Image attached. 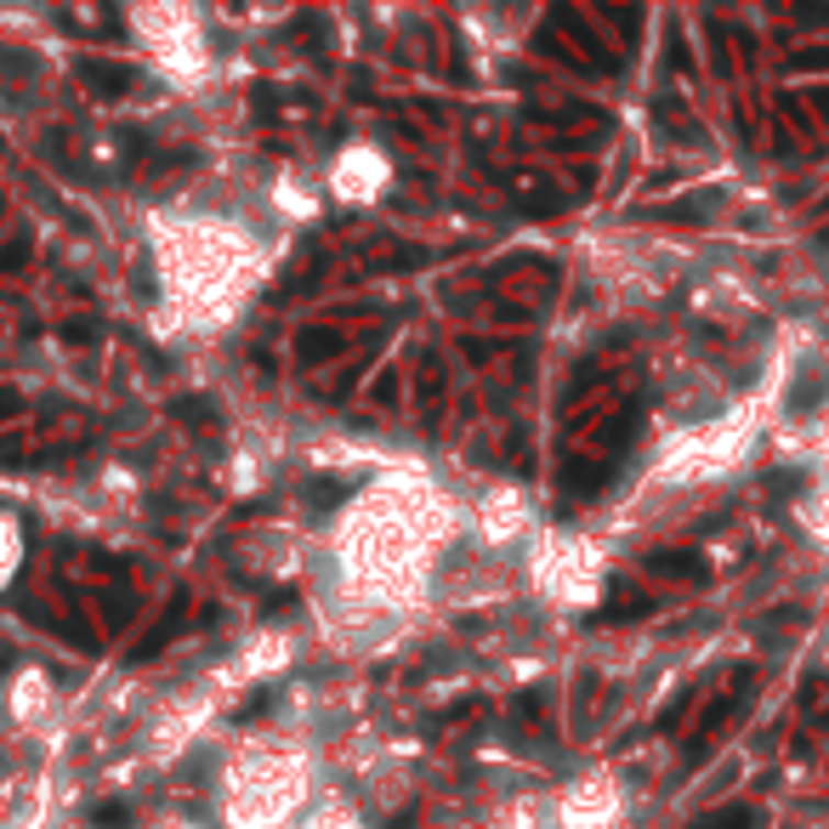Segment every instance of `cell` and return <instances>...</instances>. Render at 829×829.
Instances as JSON below:
<instances>
[{
  "label": "cell",
  "mask_w": 829,
  "mask_h": 829,
  "mask_svg": "<svg viewBox=\"0 0 829 829\" xmlns=\"http://www.w3.org/2000/svg\"><path fill=\"white\" fill-rule=\"evenodd\" d=\"M12 415H18V392L0 387V421H12Z\"/></svg>",
  "instance_id": "7"
},
{
  "label": "cell",
  "mask_w": 829,
  "mask_h": 829,
  "mask_svg": "<svg viewBox=\"0 0 829 829\" xmlns=\"http://www.w3.org/2000/svg\"><path fill=\"white\" fill-rule=\"evenodd\" d=\"M302 352H307V358L336 352V336H324V329H307V336H302Z\"/></svg>",
  "instance_id": "4"
},
{
  "label": "cell",
  "mask_w": 829,
  "mask_h": 829,
  "mask_svg": "<svg viewBox=\"0 0 829 829\" xmlns=\"http://www.w3.org/2000/svg\"><path fill=\"white\" fill-rule=\"evenodd\" d=\"M97 824H103V829H125V807L114 802V807H97Z\"/></svg>",
  "instance_id": "6"
},
{
  "label": "cell",
  "mask_w": 829,
  "mask_h": 829,
  "mask_svg": "<svg viewBox=\"0 0 829 829\" xmlns=\"http://www.w3.org/2000/svg\"><path fill=\"white\" fill-rule=\"evenodd\" d=\"M80 86H91V97H120L137 86V75L125 69V63H103V57H86L80 63Z\"/></svg>",
  "instance_id": "1"
},
{
  "label": "cell",
  "mask_w": 829,
  "mask_h": 829,
  "mask_svg": "<svg viewBox=\"0 0 829 829\" xmlns=\"http://www.w3.org/2000/svg\"><path fill=\"white\" fill-rule=\"evenodd\" d=\"M761 818L755 813H716V818H705L699 829H755Z\"/></svg>",
  "instance_id": "3"
},
{
  "label": "cell",
  "mask_w": 829,
  "mask_h": 829,
  "mask_svg": "<svg viewBox=\"0 0 829 829\" xmlns=\"http://www.w3.org/2000/svg\"><path fill=\"white\" fill-rule=\"evenodd\" d=\"M341 501V483H313V512H329Z\"/></svg>",
  "instance_id": "5"
},
{
  "label": "cell",
  "mask_w": 829,
  "mask_h": 829,
  "mask_svg": "<svg viewBox=\"0 0 829 829\" xmlns=\"http://www.w3.org/2000/svg\"><path fill=\"white\" fill-rule=\"evenodd\" d=\"M653 574H699V551H659L648 557Z\"/></svg>",
  "instance_id": "2"
}]
</instances>
